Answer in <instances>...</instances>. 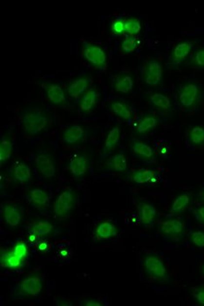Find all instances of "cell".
Returning <instances> with one entry per match:
<instances>
[{
  "mask_svg": "<svg viewBox=\"0 0 204 306\" xmlns=\"http://www.w3.org/2000/svg\"><path fill=\"white\" fill-rule=\"evenodd\" d=\"M143 268L148 277L156 279L163 280L167 277V268L157 256L154 255H148L143 259Z\"/></svg>",
  "mask_w": 204,
  "mask_h": 306,
  "instance_id": "1",
  "label": "cell"
},
{
  "mask_svg": "<svg viewBox=\"0 0 204 306\" xmlns=\"http://www.w3.org/2000/svg\"><path fill=\"white\" fill-rule=\"evenodd\" d=\"M25 131L30 135L37 134L46 128L47 118L41 111H33L26 114L23 118Z\"/></svg>",
  "mask_w": 204,
  "mask_h": 306,
  "instance_id": "2",
  "label": "cell"
},
{
  "mask_svg": "<svg viewBox=\"0 0 204 306\" xmlns=\"http://www.w3.org/2000/svg\"><path fill=\"white\" fill-rule=\"evenodd\" d=\"M199 88L195 83L183 84L178 90L180 102L184 108H191L197 101Z\"/></svg>",
  "mask_w": 204,
  "mask_h": 306,
  "instance_id": "3",
  "label": "cell"
},
{
  "mask_svg": "<svg viewBox=\"0 0 204 306\" xmlns=\"http://www.w3.org/2000/svg\"><path fill=\"white\" fill-rule=\"evenodd\" d=\"M74 203V194L71 191H65L56 198L54 202V212L57 216L65 217L70 213Z\"/></svg>",
  "mask_w": 204,
  "mask_h": 306,
  "instance_id": "4",
  "label": "cell"
},
{
  "mask_svg": "<svg viewBox=\"0 0 204 306\" xmlns=\"http://www.w3.org/2000/svg\"><path fill=\"white\" fill-rule=\"evenodd\" d=\"M19 289L24 295L36 297L41 293L43 289L41 277L38 275H31L25 277L19 285Z\"/></svg>",
  "mask_w": 204,
  "mask_h": 306,
  "instance_id": "5",
  "label": "cell"
},
{
  "mask_svg": "<svg viewBox=\"0 0 204 306\" xmlns=\"http://www.w3.org/2000/svg\"><path fill=\"white\" fill-rule=\"evenodd\" d=\"M83 55L85 59L88 61L93 66L95 67H101L104 66L107 61V55L102 48L94 45H88L83 49Z\"/></svg>",
  "mask_w": 204,
  "mask_h": 306,
  "instance_id": "6",
  "label": "cell"
},
{
  "mask_svg": "<svg viewBox=\"0 0 204 306\" xmlns=\"http://www.w3.org/2000/svg\"><path fill=\"white\" fill-rule=\"evenodd\" d=\"M144 81L149 86H157L163 79L162 64L158 61H152L147 65L144 70Z\"/></svg>",
  "mask_w": 204,
  "mask_h": 306,
  "instance_id": "7",
  "label": "cell"
},
{
  "mask_svg": "<svg viewBox=\"0 0 204 306\" xmlns=\"http://www.w3.org/2000/svg\"><path fill=\"white\" fill-rule=\"evenodd\" d=\"M35 165L46 179H51L55 176L56 170L54 161L46 154H38L34 160Z\"/></svg>",
  "mask_w": 204,
  "mask_h": 306,
  "instance_id": "8",
  "label": "cell"
},
{
  "mask_svg": "<svg viewBox=\"0 0 204 306\" xmlns=\"http://www.w3.org/2000/svg\"><path fill=\"white\" fill-rule=\"evenodd\" d=\"M193 48V43L190 41L179 42L175 45L171 53V61L173 63L182 62L190 54Z\"/></svg>",
  "mask_w": 204,
  "mask_h": 306,
  "instance_id": "9",
  "label": "cell"
},
{
  "mask_svg": "<svg viewBox=\"0 0 204 306\" xmlns=\"http://www.w3.org/2000/svg\"><path fill=\"white\" fill-rule=\"evenodd\" d=\"M117 235V229L115 226L110 222H103L96 227L93 235L94 239L97 241H106L112 239Z\"/></svg>",
  "mask_w": 204,
  "mask_h": 306,
  "instance_id": "10",
  "label": "cell"
},
{
  "mask_svg": "<svg viewBox=\"0 0 204 306\" xmlns=\"http://www.w3.org/2000/svg\"><path fill=\"white\" fill-rule=\"evenodd\" d=\"M3 217L9 226H17L21 222L22 214L17 205L6 204L3 207Z\"/></svg>",
  "mask_w": 204,
  "mask_h": 306,
  "instance_id": "11",
  "label": "cell"
},
{
  "mask_svg": "<svg viewBox=\"0 0 204 306\" xmlns=\"http://www.w3.org/2000/svg\"><path fill=\"white\" fill-rule=\"evenodd\" d=\"M184 224L179 220H167L160 225V231L165 236H175L183 233Z\"/></svg>",
  "mask_w": 204,
  "mask_h": 306,
  "instance_id": "12",
  "label": "cell"
},
{
  "mask_svg": "<svg viewBox=\"0 0 204 306\" xmlns=\"http://www.w3.org/2000/svg\"><path fill=\"white\" fill-rule=\"evenodd\" d=\"M69 169L74 176L84 175L88 170V160L83 155L76 154L72 158L69 163Z\"/></svg>",
  "mask_w": 204,
  "mask_h": 306,
  "instance_id": "13",
  "label": "cell"
},
{
  "mask_svg": "<svg viewBox=\"0 0 204 306\" xmlns=\"http://www.w3.org/2000/svg\"><path fill=\"white\" fill-rule=\"evenodd\" d=\"M13 176L15 182L25 184L31 179V169L24 163H18L13 168Z\"/></svg>",
  "mask_w": 204,
  "mask_h": 306,
  "instance_id": "14",
  "label": "cell"
},
{
  "mask_svg": "<svg viewBox=\"0 0 204 306\" xmlns=\"http://www.w3.org/2000/svg\"><path fill=\"white\" fill-rule=\"evenodd\" d=\"M24 260L13 251L4 252L0 256V265L5 268H18L23 265Z\"/></svg>",
  "mask_w": 204,
  "mask_h": 306,
  "instance_id": "15",
  "label": "cell"
},
{
  "mask_svg": "<svg viewBox=\"0 0 204 306\" xmlns=\"http://www.w3.org/2000/svg\"><path fill=\"white\" fill-rule=\"evenodd\" d=\"M88 78L86 77H79L77 80L72 82L67 87V93L73 98L79 97L82 93L86 91L88 87Z\"/></svg>",
  "mask_w": 204,
  "mask_h": 306,
  "instance_id": "16",
  "label": "cell"
},
{
  "mask_svg": "<svg viewBox=\"0 0 204 306\" xmlns=\"http://www.w3.org/2000/svg\"><path fill=\"white\" fill-rule=\"evenodd\" d=\"M98 98H99V94L95 89L91 88L87 90L81 97L80 103H79V107L81 110L83 111L91 110L97 103Z\"/></svg>",
  "mask_w": 204,
  "mask_h": 306,
  "instance_id": "17",
  "label": "cell"
},
{
  "mask_svg": "<svg viewBox=\"0 0 204 306\" xmlns=\"http://www.w3.org/2000/svg\"><path fill=\"white\" fill-rule=\"evenodd\" d=\"M54 228H55L54 225L49 222H38L32 226L30 230V235L34 238L47 236L54 231Z\"/></svg>",
  "mask_w": 204,
  "mask_h": 306,
  "instance_id": "18",
  "label": "cell"
},
{
  "mask_svg": "<svg viewBox=\"0 0 204 306\" xmlns=\"http://www.w3.org/2000/svg\"><path fill=\"white\" fill-rule=\"evenodd\" d=\"M47 97L55 104H62L66 102V97L62 88L56 84H51L46 87Z\"/></svg>",
  "mask_w": 204,
  "mask_h": 306,
  "instance_id": "19",
  "label": "cell"
},
{
  "mask_svg": "<svg viewBox=\"0 0 204 306\" xmlns=\"http://www.w3.org/2000/svg\"><path fill=\"white\" fill-rule=\"evenodd\" d=\"M120 138H121V129L119 127L112 128L107 136V139L105 140L104 149H103L104 154H109L110 151H112L115 148L120 140Z\"/></svg>",
  "mask_w": 204,
  "mask_h": 306,
  "instance_id": "20",
  "label": "cell"
},
{
  "mask_svg": "<svg viewBox=\"0 0 204 306\" xmlns=\"http://www.w3.org/2000/svg\"><path fill=\"white\" fill-rule=\"evenodd\" d=\"M133 80L132 76L130 75H125L120 77L118 80L114 82L113 88L116 92L127 94L130 92L133 88Z\"/></svg>",
  "mask_w": 204,
  "mask_h": 306,
  "instance_id": "21",
  "label": "cell"
},
{
  "mask_svg": "<svg viewBox=\"0 0 204 306\" xmlns=\"http://www.w3.org/2000/svg\"><path fill=\"white\" fill-rule=\"evenodd\" d=\"M84 130L79 125H72L67 128L64 134V141L67 143H75L83 138Z\"/></svg>",
  "mask_w": 204,
  "mask_h": 306,
  "instance_id": "22",
  "label": "cell"
},
{
  "mask_svg": "<svg viewBox=\"0 0 204 306\" xmlns=\"http://www.w3.org/2000/svg\"><path fill=\"white\" fill-rule=\"evenodd\" d=\"M30 201L36 206L41 207L49 202L48 194L42 189L35 188L31 190L29 193Z\"/></svg>",
  "mask_w": 204,
  "mask_h": 306,
  "instance_id": "23",
  "label": "cell"
},
{
  "mask_svg": "<svg viewBox=\"0 0 204 306\" xmlns=\"http://www.w3.org/2000/svg\"><path fill=\"white\" fill-rule=\"evenodd\" d=\"M150 101L155 109L163 110V111H167L170 109V100L161 93H155L154 95H152L150 97Z\"/></svg>",
  "mask_w": 204,
  "mask_h": 306,
  "instance_id": "24",
  "label": "cell"
},
{
  "mask_svg": "<svg viewBox=\"0 0 204 306\" xmlns=\"http://www.w3.org/2000/svg\"><path fill=\"white\" fill-rule=\"evenodd\" d=\"M111 110L118 117L123 118L124 120H129L132 116V110L129 105L121 102H114L111 105Z\"/></svg>",
  "mask_w": 204,
  "mask_h": 306,
  "instance_id": "25",
  "label": "cell"
},
{
  "mask_svg": "<svg viewBox=\"0 0 204 306\" xmlns=\"http://www.w3.org/2000/svg\"><path fill=\"white\" fill-rule=\"evenodd\" d=\"M156 214V208L154 205L144 203L141 207V221L143 224H151L154 222Z\"/></svg>",
  "mask_w": 204,
  "mask_h": 306,
  "instance_id": "26",
  "label": "cell"
},
{
  "mask_svg": "<svg viewBox=\"0 0 204 306\" xmlns=\"http://www.w3.org/2000/svg\"><path fill=\"white\" fill-rule=\"evenodd\" d=\"M157 124V119L154 117L151 116H147L141 119V121L139 122L137 125L136 131L139 134H144L147 133L148 131L155 128V126Z\"/></svg>",
  "mask_w": 204,
  "mask_h": 306,
  "instance_id": "27",
  "label": "cell"
},
{
  "mask_svg": "<svg viewBox=\"0 0 204 306\" xmlns=\"http://www.w3.org/2000/svg\"><path fill=\"white\" fill-rule=\"evenodd\" d=\"M189 202H190V197L187 193L180 194L179 196L176 198L172 203V205H171L172 211L175 213H183L186 209L187 205L189 204Z\"/></svg>",
  "mask_w": 204,
  "mask_h": 306,
  "instance_id": "28",
  "label": "cell"
},
{
  "mask_svg": "<svg viewBox=\"0 0 204 306\" xmlns=\"http://www.w3.org/2000/svg\"><path fill=\"white\" fill-rule=\"evenodd\" d=\"M109 163L112 170L118 172H124L128 169V161L123 154L112 156Z\"/></svg>",
  "mask_w": 204,
  "mask_h": 306,
  "instance_id": "29",
  "label": "cell"
},
{
  "mask_svg": "<svg viewBox=\"0 0 204 306\" xmlns=\"http://www.w3.org/2000/svg\"><path fill=\"white\" fill-rule=\"evenodd\" d=\"M13 144L8 139H1L0 142V162L4 163L13 154Z\"/></svg>",
  "mask_w": 204,
  "mask_h": 306,
  "instance_id": "30",
  "label": "cell"
},
{
  "mask_svg": "<svg viewBox=\"0 0 204 306\" xmlns=\"http://www.w3.org/2000/svg\"><path fill=\"white\" fill-rule=\"evenodd\" d=\"M133 151L136 155L140 156L143 159H150L154 154L152 148L148 144L142 142H135L133 143Z\"/></svg>",
  "mask_w": 204,
  "mask_h": 306,
  "instance_id": "31",
  "label": "cell"
},
{
  "mask_svg": "<svg viewBox=\"0 0 204 306\" xmlns=\"http://www.w3.org/2000/svg\"><path fill=\"white\" fill-rule=\"evenodd\" d=\"M154 172L150 169H141L133 173V181L137 184H146L154 177Z\"/></svg>",
  "mask_w": 204,
  "mask_h": 306,
  "instance_id": "32",
  "label": "cell"
},
{
  "mask_svg": "<svg viewBox=\"0 0 204 306\" xmlns=\"http://www.w3.org/2000/svg\"><path fill=\"white\" fill-rule=\"evenodd\" d=\"M125 25V34L130 36H135L142 31V25L137 19H127L124 20Z\"/></svg>",
  "mask_w": 204,
  "mask_h": 306,
  "instance_id": "33",
  "label": "cell"
},
{
  "mask_svg": "<svg viewBox=\"0 0 204 306\" xmlns=\"http://www.w3.org/2000/svg\"><path fill=\"white\" fill-rule=\"evenodd\" d=\"M189 139L195 144L204 143V128L200 126L193 127L189 132Z\"/></svg>",
  "mask_w": 204,
  "mask_h": 306,
  "instance_id": "34",
  "label": "cell"
},
{
  "mask_svg": "<svg viewBox=\"0 0 204 306\" xmlns=\"http://www.w3.org/2000/svg\"><path fill=\"white\" fill-rule=\"evenodd\" d=\"M137 46V39L135 36H129L121 43V49L125 53H132Z\"/></svg>",
  "mask_w": 204,
  "mask_h": 306,
  "instance_id": "35",
  "label": "cell"
},
{
  "mask_svg": "<svg viewBox=\"0 0 204 306\" xmlns=\"http://www.w3.org/2000/svg\"><path fill=\"white\" fill-rule=\"evenodd\" d=\"M12 251L24 261L28 256V248H27L26 244L23 242H19L17 244H15Z\"/></svg>",
  "mask_w": 204,
  "mask_h": 306,
  "instance_id": "36",
  "label": "cell"
},
{
  "mask_svg": "<svg viewBox=\"0 0 204 306\" xmlns=\"http://www.w3.org/2000/svg\"><path fill=\"white\" fill-rule=\"evenodd\" d=\"M192 244L196 247L203 248L204 247V231L197 230L193 232L191 235Z\"/></svg>",
  "mask_w": 204,
  "mask_h": 306,
  "instance_id": "37",
  "label": "cell"
},
{
  "mask_svg": "<svg viewBox=\"0 0 204 306\" xmlns=\"http://www.w3.org/2000/svg\"><path fill=\"white\" fill-rule=\"evenodd\" d=\"M111 29L112 32L116 35H121V34H125V25H124V20L121 19H118L112 21V25H111Z\"/></svg>",
  "mask_w": 204,
  "mask_h": 306,
  "instance_id": "38",
  "label": "cell"
},
{
  "mask_svg": "<svg viewBox=\"0 0 204 306\" xmlns=\"http://www.w3.org/2000/svg\"><path fill=\"white\" fill-rule=\"evenodd\" d=\"M193 64L196 67H204V48H201L199 50L196 51L193 58Z\"/></svg>",
  "mask_w": 204,
  "mask_h": 306,
  "instance_id": "39",
  "label": "cell"
},
{
  "mask_svg": "<svg viewBox=\"0 0 204 306\" xmlns=\"http://www.w3.org/2000/svg\"><path fill=\"white\" fill-rule=\"evenodd\" d=\"M194 297L197 302L202 306H204V287L196 289L194 291Z\"/></svg>",
  "mask_w": 204,
  "mask_h": 306,
  "instance_id": "40",
  "label": "cell"
},
{
  "mask_svg": "<svg viewBox=\"0 0 204 306\" xmlns=\"http://www.w3.org/2000/svg\"><path fill=\"white\" fill-rule=\"evenodd\" d=\"M196 218L200 222V223L204 224V205L199 207L196 211Z\"/></svg>",
  "mask_w": 204,
  "mask_h": 306,
  "instance_id": "41",
  "label": "cell"
},
{
  "mask_svg": "<svg viewBox=\"0 0 204 306\" xmlns=\"http://www.w3.org/2000/svg\"><path fill=\"white\" fill-rule=\"evenodd\" d=\"M84 306H100V302H96L95 300H88L87 302L84 303Z\"/></svg>",
  "mask_w": 204,
  "mask_h": 306,
  "instance_id": "42",
  "label": "cell"
},
{
  "mask_svg": "<svg viewBox=\"0 0 204 306\" xmlns=\"http://www.w3.org/2000/svg\"><path fill=\"white\" fill-rule=\"evenodd\" d=\"M203 273H204V267H203Z\"/></svg>",
  "mask_w": 204,
  "mask_h": 306,
  "instance_id": "43",
  "label": "cell"
},
{
  "mask_svg": "<svg viewBox=\"0 0 204 306\" xmlns=\"http://www.w3.org/2000/svg\"><path fill=\"white\" fill-rule=\"evenodd\" d=\"M203 198H204V194H203Z\"/></svg>",
  "mask_w": 204,
  "mask_h": 306,
  "instance_id": "44",
  "label": "cell"
}]
</instances>
